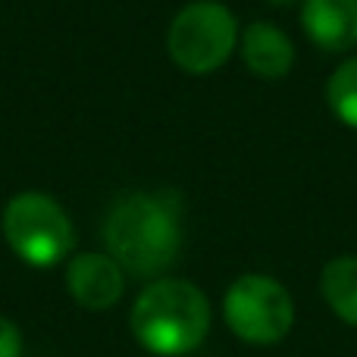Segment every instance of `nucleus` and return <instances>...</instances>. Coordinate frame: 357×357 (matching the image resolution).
Instances as JSON below:
<instances>
[{"mask_svg":"<svg viewBox=\"0 0 357 357\" xmlns=\"http://www.w3.org/2000/svg\"><path fill=\"white\" fill-rule=\"evenodd\" d=\"M222 314L232 333L251 345H276L295 323V304L285 285L270 276H241L229 285Z\"/></svg>","mask_w":357,"mask_h":357,"instance_id":"5","label":"nucleus"},{"mask_svg":"<svg viewBox=\"0 0 357 357\" xmlns=\"http://www.w3.org/2000/svg\"><path fill=\"white\" fill-rule=\"evenodd\" d=\"M326 104L342 126L357 132V56L345 60L326 82Z\"/></svg>","mask_w":357,"mask_h":357,"instance_id":"10","label":"nucleus"},{"mask_svg":"<svg viewBox=\"0 0 357 357\" xmlns=\"http://www.w3.org/2000/svg\"><path fill=\"white\" fill-rule=\"evenodd\" d=\"M320 291L339 320L357 326V257L345 254V257L329 260L323 266Z\"/></svg>","mask_w":357,"mask_h":357,"instance_id":"9","label":"nucleus"},{"mask_svg":"<svg viewBox=\"0 0 357 357\" xmlns=\"http://www.w3.org/2000/svg\"><path fill=\"white\" fill-rule=\"evenodd\" d=\"M3 238L29 266H54L75 248L69 213L44 191H22L3 210Z\"/></svg>","mask_w":357,"mask_h":357,"instance_id":"4","label":"nucleus"},{"mask_svg":"<svg viewBox=\"0 0 357 357\" xmlns=\"http://www.w3.org/2000/svg\"><path fill=\"white\" fill-rule=\"evenodd\" d=\"M210 329V304L188 279H157L132 304V333L148 351H195Z\"/></svg>","mask_w":357,"mask_h":357,"instance_id":"2","label":"nucleus"},{"mask_svg":"<svg viewBox=\"0 0 357 357\" xmlns=\"http://www.w3.org/2000/svg\"><path fill=\"white\" fill-rule=\"evenodd\" d=\"M266 3H273V6H291V3H304V0H266Z\"/></svg>","mask_w":357,"mask_h":357,"instance_id":"12","label":"nucleus"},{"mask_svg":"<svg viewBox=\"0 0 357 357\" xmlns=\"http://www.w3.org/2000/svg\"><path fill=\"white\" fill-rule=\"evenodd\" d=\"M238 19L220 0H191L167 31L169 60L188 75H210L226 66L238 47Z\"/></svg>","mask_w":357,"mask_h":357,"instance_id":"3","label":"nucleus"},{"mask_svg":"<svg viewBox=\"0 0 357 357\" xmlns=\"http://www.w3.org/2000/svg\"><path fill=\"white\" fill-rule=\"evenodd\" d=\"M245 66L260 79H285L295 66V44L273 22H251L238 35Z\"/></svg>","mask_w":357,"mask_h":357,"instance_id":"8","label":"nucleus"},{"mask_svg":"<svg viewBox=\"0 0 357 357\" xmlns=\"http://www.w3.org/2000/svg\"><path fill=\"white\" fill-rule=\"evenodd\" d=\"M104 241L123 273L138 279L160 276L182 248V210L176 195H119L104 220Z\"/></svg>","mask_w":357,"mask_h":357,"instance_id":"1","label":"nucleus"},{"mask_svg":"<svg viewBox=\"0 0 357 357\" xmlns=\"http://www.w3.org/2000/svg\"><path fill=\"white\" fill-rule=\"evenodd\" d=\"M301 25L326 54H345L357 44V0H304Z\"/></svg>","mask_w":357,"mask_h":357,"instance_id":"7","label":"nucleus"},{"mask_svg":"<svg viewBox=\"0 0 357 357\" xmlns=\"http://www.w3.org/2000/svg\"><path fill=\"white\" fill-rule=\"evenodd\" d=\"M66 289L73 301L85 310H107L123 298L126 273L110 254H75L66 266Z\"/></svg>","mask_w":357,"mask_h":357,"instance_id":"6","label":"nucleus"},{"mask_svg":"<svg viewBox=\"0 0 357 357\" xmlns=\"http://www.w3.org/2000/svg\"><path fill=\"white\" fill-rule=\"evenodd\" d=\"M0 357H22V333L6 317H0Z\"/></svg>","mask_w":357,"mask_h":357,"instance_id":"11","label":"nucleus"}]
</instances>
